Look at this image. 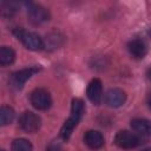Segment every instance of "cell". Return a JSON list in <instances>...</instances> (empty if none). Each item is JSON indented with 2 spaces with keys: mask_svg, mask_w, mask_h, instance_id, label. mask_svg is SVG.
Masks as SVG:
<instances>
[{
  "mask_svg": "<svg viewBox=\"0 0 151 151\" xmlns=\"http://www.w3.org/2000/svg\"><path fill=\"white\" fill-rule=\"evenodd\" d=\"M14 59H15V53L11 47L2 46L0 48V64H1V66L11 65L14 61Z\"/></svg>",
  "mask_w": 151,
  "mask_h": 151,
  "instance_id": "obj_13",
  "label": "cell"
},
{
  "mask_svg": "<svg viewBox=\"0 0 151 151\" xmlns=\"http://www.w3.org/2000/svg\"><path fill=\"white\" fill-rule=\"evenodd\" d=\"M13 33L17 39L20 40L21 44L31 51H40L45 45L42 39L34 32H29L24 28H17L13 31Z\"/></svg>",
  "mask_w": 151,
  "mask_h": 151,
  "instance_id": "obj_2",
  "label": "cell"
},
{
  "mask_svg": "<svg viewBox=\"0 0 151 151\" xmlns=\"http://www.w3.org/2000/svg\"><path fill=\"white\" fill-rule=\"evenodd\" d=\"M13 119H14V110L11 106H7V105L1 106V110H0V124L2 126L8 125V124H11L13 122Z\"/></svg>",
  "mask_w": 151,
  "mask_h": 151,
  "instance_id": "obj_14",
  "label": "cell"
},
{
  "mask_svg": "<svg viewBox=\"0 0 151 151\" xmlns=\"http://www.w3.org/2000/svg\"><path fill=\"white\" fill-rule=\"evenodd\" d=\"M142 151H151V147H150V149H144V150H142Z\"/></svg>",
  "mask_w": 151,
  "mask_h": 151,
  "instance_id": "obj_20",
  "label": "cell"
},
{
  "mask_svg": "<svg viewBox=\"0 0 151 151\" xmlns=\"http://www.w3.org/2000/svg\"><path fill=\"white\" fill-rule=\"evenodd\" d=\"M127 48H129L130 54L136 59H143L147 53V46H146L145 41L139 38L132 39L129 42Z\"/></svg>",
  "mask_w": 151,
  "mask_h": 151,
  "instance_id": "obj_10",
  "label": "cell"
},
{
  "mask_svg": "<svg viewBox=\"0 0 151 151\" xmlns=\"http://www.w3.org/2000/svg\"><path fill=\"white\" fill-rule=\"evenodd\" d=\"M19 126L25 132L34 133L41 126V118L31 111H26L19 118Z\"/></svg>",
  "mask_w": 151,
  "mask_h": 151,
  "instance_id": "obj_5",
  "label": "cell"
},
{
  "mask_svg": "<svg viewBox=\"0 0 151 151\" xmlns=\"http://www.w3.org/2000/svg\"><path fill=\"white\" fill-rule=\"evenodd\" d=\"M29 101L34 109L40 111H46L52 105L51 94L45 88H35L29 96Z\"/></svg>",
  "mask_w": 151,
  "mask_h": 151,
  "instance_id": "obj_3",
  "label": "cell"
},
{
  "mask_svg": "<svg viewBox=\"0 0 151 151\" xmlns=\"http://www.w3.org/2000/svg\"><path fill=\"white\" fill-rule=\"evenodd\" d=\"M131 127L136 133L143 136H151V122L146 119L136 118L131 120Z\"/></svg>",
  "mask_w": 151,
  "mask_h": 151,
  "instance_id": "obj_12",
  "label": "cell"
},
{
  "mask_svg": "<svg viewBox=\"0 0 151 151\" xmlns=\"http://www.w3.org/2000/svg\"><path fill=\"white\" fill-rule=\"evenodd\" d=\"M147 101H149V105H150V107H151V93H150V96H149V99H147Z\"/></svg>",
  "mask_w": 151,
  "mask_h": 151,
  "instance_id": "obj_19",
  "label": "cell"
},
{
  "mask_svg": "<svg viewBox=\"0 0 151 151\" xmlns=\"http://www.w3.org/2000/svg\"><path fill=\"white\" fill-rule=\"evenodd\" d=\"M40 71V67H37V66H33V67H28V68H24V70H20V71H17L14 73H12L11 76V85L15 88H21L25 83L32 77L34 76L35 73H38Z\"/></svg>",
  "mask_w": 151,
  "mask_h": 151,
  "instance_id": "obj_7",
  "label": "cell"
},
{
  "mask_svg": "<svg viewBox=\"0 0 151 151\" xmlns=\"http://www.w3.org/2000/svg\"><path fill=\"white\" fill-rule=\"evenodd\" d=\"M126 100V94L120 88H110L105 93V103L110 107H119Z\"/></svg>",
  "mask_w": 151,
  "mask_h": 151,
  "instance_id": "obj_9",
  "label": "cell"
},
{
  "mask_svg": "<svg viewBox=\"0 0 151 151\" xmlns=\"http://www.w3.org/2000/svg\"><path fill=\"white\" fill-rule=\"evenodd\" d=\"M84 143L92 150L100 149L104 145V137L97 130H88L84 134Z\"/></svg>",
  "mask_w": 151,
  "mask_h": 151,
  "instance_id": "obj_11",
  "label": "cell"
},
{
  "mask_svg": "<svg viewBox=\"0 0 151 151\" xmlns=\"http://www.w3.org/2000/svg\"><path fill=\"white\" fill-rule=\"evenodd\" d=\"M86 94L91 103H93L94 105L100 104V101L103 99V86H101L100 79L94 78L90 81L87 90H86Z\"/></svg>",
  "mask_w": 151,
  "mask_h": 151,
  "instance_id": "obj_8",
  "label": "cell"
},
{
  "mask_svg": "<svg viewBox=\"0 0 151 151\" xmlns=\"http://www.w3.org/2000/svg\"><path fill=\"white\" fill-rule=\"evenodd\" d=\"M17 11L14 2H2L1 4V12L2 15H12Z\"/></svg>",
  "mask_w": 151,
  "mask_h": 151,
  "instance_id": "obj_16",
  "label": "cell"
},
{
  "mask_svg": "<svg viewBox=\"0 0 151 151\" xmlns=\"http://www.w3.org/2000/svg\"><path fill=\"white\" fill-rule=\"evenodd\" d=\"M27 17H28V20L33 25H40V24L50 20V12L41 5L28 4L27 5Z\"/></svg>",
  "mask_w": 151,
  "mask_h": 151,
  "instance_id": "obj_6",
  "label": "cell"
},
{
  "mask_svg": "<svg viewBox=\"0 0 151 151\" xmlns=\"http://www.w3.org/2000/svg\"><path fill=\"white\" fill-rule=\"evenodd\" d=\"M147 78L151 79V68H149V71H147Z\"/></svg>",
  "mask_w": 151,
  "mask_h": 151,
  "instance_id": "obj_18",
  "label": "cell"
},
{
  "mask_svg": "<svg viewBox=\"0 0 151 151\" xmlns=\"http://www.w3.org/2000/svg\"><path fill=\"white\" fill-rule=\"evenodd\" d=\"M114 143L122 149H133L142 143V138L136 132L130 131H119L114 137Z\"/></svg>",
  "mask_w": 151,
  "mask_h": 151,
  "instance_id": "obj_4",
  "label": "cell"
},
{
  "mask_svg": "<svg viewBox=\"0 0 151 151\" xmlns=\"http://www.w3.org/2000/svg\"><path fill=\"white\" fill-rule=\"evenodd\" d=\"M46 151H61V150H60V147L58 145H50Z\"/></svg>",
  "mask_w": 151,
  "mask_h": 151,
  "instance_id": "obj_17",
  "label": "cell"
},
{
  "mask_svg": "<svg viewBox=\"0 0 151 151\" xmlns=\"http://www.w3.org/2000/svg\"><path fill=\"white\" fill-rule=\"evenodd\" d=\"M33 146L29 140L25 138H17L12 143V151H32Z\"/></svg>",
  "mask_w": 151,
  "mask_h": 151,
  "instance_id": "obj_15",
  "label": "cell"
},
{
  "mask_svg": "<svg viewBox=\"0 0 151 151\" xmlns=\"http://www.w3.org/2000/svg\"><path fill=\"white\" fill-rule=\"evenodd\" d=\"M84 101L79 98H74L72 100V105H71V116L70 118L64 123L61 130H60V137L64 140H68L74 127L78 125V123L80 122L83 113H84Z\"/></svg>",
  "mask_w": 151,
  "mask_h": 151,
  "instance_id": "obj_1",
  "label": "cell"
}]
</instances>
